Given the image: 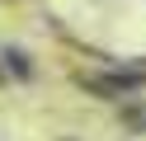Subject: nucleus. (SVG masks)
<instances>
[{
	"instance_id": "nucleus-1",
	"label": "nucleus",
	"mask_w": 146,
	"mask_h": 141,
	"mask_svg": "<svg viewBox=\"0 0 146 141\" xmlns=\"http://www.w3.org/2000/svg\"><path fill=\"white\" fill-rule=\"evenodd\" d=\"M141 85H146V71H104L90 80V89L108 94V99H123V94H137Z\"/></svg>"
},
{
	"instance_id": "nucleus-2",
	"label": "nucleus",
	"mask_w": 146,
	"mask_h": 141,
	"mask_svg": "<svg viewBox=\"0 0 146 141\" xmlns=\"http://www.w3.org/2000/svg\"><path fill=\"white\" fill-rule=\"evenodd\" d=\"M5 61H10V71L19 75V80H24V75H33V61H29V56H24V52H14V47H10V52H5Z\"/></svg>"
}]
</instances>
